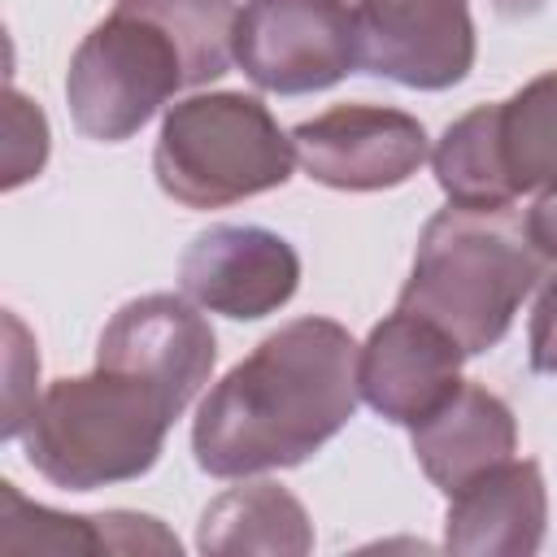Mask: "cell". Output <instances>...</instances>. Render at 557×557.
I'll return each mask as SVG.
<instances>
[{
    "label": "cell",
    "mask_w": 557,
    "mask_h": 557,
    "mask_svg": "<svg viewBox=\"0 0 557 557\" xmlns=\"http://www.w3.org/2000/svg\"><path fill=\"white\" fill-rule=\"evenodd\" d=\"M357 339L335 318H292L235 361L191 422L196 466L213 479L292 470L357 413Z\"/></svg>",
    "instance_id": "6da1fadb"
},
{
    "label": "cell",
    "mask_w": 557,
    "mask_h": 557,
    "mask_svg": "<svg viewBox=\"0 0 557 557\" xmlns=\"http://www.w3.org/2000/svg\"><path fill=\"white\" fill-rule=\"evenodd\" d=\"M544 257L509 209H440L413 248L396 309L444 326L466 357L496 348L544 278Z\"/></svg>",
    "instance_id": "7a4b0ae2"
},
{
    "label": "cell",
    "mask_w": 557,
    "mask_h": 557,
    "mask_svg": "<svg viewBox=\"0 0 557 557\" xmlns=\"http://www.w3.org/2000/svg\"><path fill=\"white\" fill-rule=\"evenodd\" d=\"M174 418L183 413L161 387L96 366L91 374L48 383L17 440L26 466L52 487L96 492L148 474Z\"/></svg>",
    "instance_id": "3957f363"
},
{
    "label": "cell",
    "mask_w": 557,
    "mask_h": 557,
    "mask_svg": "<svg viewBox=\"0 0 557 557\" xmlns=\"http://www.w3.org/2000/svg\"><path fill=\"white\" fill-rule=\"evenodd\" d=\"M296 148L244 91H200L165 109L152 148L157 187L183 209H226L292 178Z\"/></svg>",
    "instance_id": "277c9868"
},
{
    "label": "cell",
    "mask_w": 557,
    "mask_h": 557,
    "mask_svg": "<svg viewBox=\"0 0 557 557\" xmlns=\"http://www.w3.org/2000/svg\"><path fill=\"white\" fill-rule=\"evenodd\" d=\"M183 87H191L183 48L157 17L126 0H113L109 17L83 35L65 70L70 117L96 144H122L139 135Z\"/></svg>",
    "instance_id": "5b68a950"
},
{
    "label": "cell",
    "mask_w": 557,
    "mask_h": 557,
    "mask_svg": "<svg viewBox=\"0 0 557 557\" xmlns=\"http://www.w3.org/2000/svg\"><path fill=\"white\" fill-rule=\"evenodd\" d=\"M235 65L252 87L274 96L326 91L361 70L352 17L339 0H244Z\"/></svg>",
    "instance_id": "8992f818"
},
{
    "label": "cell",
    "mask_w": 557,
    "mask_h": 557,
    "mask_svg": "<svg viewBox=\"0 0 557 557\" xmlns=\"http://www.w3.org/2000/svg\"><path fill=\"white\" fill-rule=\"evenodd\" d=\"M366 74L413 91H448L474 70L470 0H339Z\"/></svg>",
    "instance_id": "52a82bcc"
},
{
    "label": "cell",
    "mask_w": 557,
    "mask_h": 557,
    "mask_svg": "<svg viewBox=\"0 0 557 557\" xmlns=\"http://www.w3.org/2000/svg\"><path fill=\"white\" fill-rule=\"evenodd\" d=\"M305 178L335 191H383L409 183L431 157L426 126L387 104H335L292 126Z\"/></svg>",
    "instance_id": "ba28073f"
},
{
    "label": "cell",
    "mask_w": 557,
    "mask_h": 557,
    "mask_svg": "<svg viewBox=\"0 0 557 557\" xmlns=\"http://www.w3.org/2000/svg\"><path fill=\"white\" fill-rule=\"evenodd\" d=\"M218 361V335L191 296L148 292L126 300L100 331L96 366L126 370L161 387L183 413L209 383Z\"/></svg>",
    "instance_id": "9c48e42d"
},
{
    "label": "cell",
    "mask_w": 557,
    "mask_h": 557,
    "mask_svg": "<svg viewBox=\"0 0 557 557\" xmlns=\"http://www.w3.org/2000/svg\"><path fill=\"white\" fill-rule=\"evenodd\" d=\"M178 287L209 313L257 322L296 296L300 257L270 226L218 222L187 244L178 261Z\"/></svg>",
    "instance_id": "30bf717a"
},
{
    "label": "cell",
    "mask_w": 557,
    "mask_h": 557,
    "mask_svg": "<svg viewBox=\"0 0 557 557\" xmlns=\"http://www.w3.org/2000/svg\"><path fill=\"white\" fill-rule=\"evenodd\" d=\"M461 361L466 352L444 326L396 309L374 322L357 348V392L379 418L413 426L457 392Z\"/></svg>",
    "instance_id": "8fae6325"
},
{
    "label": "cell",
    "mask_w": 557,
    "mask_h": 557,
    "mask_svg": "<svg viewBox=\"0 0 557 557\" xmlns=\"http://www.w3.org/2000/svg\"><path fill=\"white\" fill-rule=\"evenodd\" d=\"M548 492L531 457H509L448 496L444 548L461 557H531L544 544Z\"/></svg>",
    "instance_id": "7c38bea8"
},
{
    "label": "cell",
    "mask_w": 557,
    "mask_h": 557,
    "mask_svg": "<svg viewBox=\"0 0 557 557\" xmlns=\"http://www.w3.org/2000/svg\"><path fill=\"white\" fill-rule=\"evenodd\" d=\"M409 444H413L422 474L444 496H453L461 483H470L474 474L518 453V422H513V409L496 392L461 379L457 392L435 413L409 426Z\"/></svg>",
    "instance_id": "4fadbf2b"
},
{
    "label": "cell",
    "mask_w": 557,
    "mask_h": 557,
    "mask_svg": "<svg viewBox=\"0 0 557 557\" xmlns=\"http://www.w3.org/2000/svg\"><path fill=\"white\" fill-rule=\"evenodd\" d=\"M200 553H278V557H305L313 548V522L305 505L270 479L226 487L213 496L196 527Z\"/></svg>",
    "instance_id": "5bb4252c"
},
{
    "label": "cell",
    "mask_w": 557,
    "mask_h": 557,
    "mask_svg": "<svg viewBox=\"0 0 557 557\" xmlns=\"http://www.w3.org/2000/svg\"><path fill=\"white\" fill-rule=\"evenodd\" d=\"M487 113L509 196L557 187V70L535 74L509 100L487 104Z\"/></svg>",
    "instance_id": "9a60e30c"
},
{
    "label": "cell",
    "mask_w": 557,
    "mask_h": 557,
    "mask_svg": "<svg viewBox=\"0 0 557 557\" xmlns=\"http://www.w3.org/2000/svg\"><path fill=\"white\" fill-rule=\"evenodd\" d=\"M431 170H435V183L448 196V205H461V209H509L513 205V196L500 178V165H496L487 104H479L444 126V135L431 152Z\"/></svg>",
    "instance_id": "2e32d148"
},
{
    "label": "cell",
    "mask_w": 557,
    "mask_h": 557,
    "mask_svg": "<svg viewBox=\"0 0 557 557\" xmlns=\"http://www.w3.org/2000/svg\"><path fill=\"white\" fill-rule=\"evenodd\" d=\"M126 4L144 9L174 35V44L183 48L191 87H205L231 70L235 22H239L235 0H126Z\"/></svg>",
    "instance_id": "e0dca14e"
},
{
    "label": "cell",
    "mask_w": 557,
    "mask_h": 557,
    "mask_svg": "<svg viewBox=\"0 0 557 557\" xmlns=\"http://www.w3.org/2000/svg\"><path fill=\"white\" fill-rule=\"evenodd\" d=\"M0 553H109L100 513H57L0 483Z\"/></svg>",
    "instance_id": "ac0fdd59"
},
{
    "label": "cell",
    "mask_w": 557,
    "mask_h": 557,
    "mask_svg": "<svg viewBox=\"0 0 557 557\" xmlns=\"http://www.w3.org/2000/svg\"><path fill=\"white\" fill-rule=\"evenodd\" d=\"M4 187H22L26 178H35L48 161V117L39 104H30L22 91L9 87V104H4Z\"/></svg>",
    "instance_id": "d6986e66"
},
{
    "label": "cell",
    "mask_w": 557,
    "mask_h": 557,
    "mask_svg": "<svg viewBox=\"0 0 557 557\" xmlns=\"http://www.w3.org/2000/svg\"><path fill=\"white\" fill-rule=\"evenodd\" d=\"M4 326H9V361H4V374H9V387H4V426H0V435L4 440H17L22 435V426H26V418H30V409H35V379H39V352L30 348V335H26V326L9 313L4 318Z\"/></svg>",
    "instance_id": "ffe728a7"
},
{
    "label": "cell",
    "mask_w": 557,
    "mask_h": 557,
    "mask_svg": "<svg viewBox=\"0 0 557 557\" xmlns=\"http://www.w3.org/2000/svg\"><path fill=\"white\" fill-rule=\"evenodd\" d=\"M527 357L535 374H557V274L544 278L535 296L531 326H527Z\"/></svg>",
    "instance_id": "44dd1931"
},
{
    "label": "cell",
    "mask_w": 557,
    "mask_h": 557,
    "mask_svg": "<svg viewBox=\"0 0 557 557\" xmlns=\"http://www.w3.org/2000/svg\"><path fill=\"white\" fill-rule=\"evenodd\" d=\"M522 226H527V239L535 244V252L557 265V187H548V191L527 209V222H522Z\"/></svg>",
    "instance_id": "7402d4cb"
},
{
    "label": "cell",
    "mask_w": 557,
    "mask_h": 557,
    "mask_svg": "<svg viewBox=\"0 0 557 557\" xmlns=\"http://www.w3.org/2000/svg\"><path fill=\"white\" fill-rule=\"evenodd\" d=\"M487 4H492L500 17H535L548 0H487Z\"/></svg>",
    "instance_id": "603a6c76"
}]
</instances>
